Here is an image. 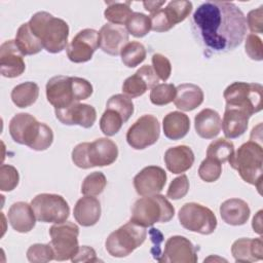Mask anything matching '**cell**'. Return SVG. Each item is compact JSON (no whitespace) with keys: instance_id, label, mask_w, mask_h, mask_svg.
I'll return each instance as SVG.
<instances>
[{"instance_id":"7dc6e473","label":"cell","mask_w":263,"mask_h":263,"mask_svg":"<svg viewBox=\"0 0 263 263\" xmlns=\"http://www.w3.org/2000/svg\"><path fill=\"white\" fill-rule=\"evenodd\" d=\"M246 21L252 34H261L263 32V6L261 5L258 8L251 10L247 15Z\"/></svg>"},{"instance_id":"ffe728a7","label":"cell","mask_w":263,"mask_h":263,"mask_svg":"<svg viewBox=\"0 0 263 263\" xmlns=\"http://www.w3.org/2000/svg\"><path fill=\"white\" fill-rule=\"evenodd\" d=\"M159 78L155 74L152 66L144 65L137 72L127 77L122 84V91L129 98L143 96L147 89H152L158 84Z\"/></svg>"},{"instance_id":"4316f807","label":"cell","mask_w":263,"mask_h":263,"mask_svg":"<svg viewBox=\"0 0 263 263\" xmlns=\"http://www.w3.org/2000/svg\"><path fill=\"white\" fill-rule=\"evenodd\" d=\"M250 214L249 204L240 198H229L220 205V216L228 225L240 226L246 224Z\"/></svg>"},{"instance_id":"f1b7e54d","label":"cell","mask_w":263,"mask_h":263,"mask_svg":"<svg viewBox=\"0 0 263 263\" xmlns=\"http://www.w3.org/2000/svg\"><path fill=\"white\" fill-rule=\"evenodd\" d=\"M202 89L193 83H182L176 87L175 106L182 111H192L203 102Z\"/></svg>"},{"instance_id":"9a60e30c","label":"cell","mask_w":263,"mask_h":263,"mask_svg":"<svg viewBox=\"0 0 263 263\" xmlns=\"http://www.w3.org/2000/svg\"><path fill=\"white\" fill-rule=\"evenodd\" d=\"M100 47L99 32L93 29L79 31L68 44L66 51L68 59L76 64L91 60L93 52Z\"/></svg>"},{"instance_id":"ab89813d","label":"cell","mask_w":263,"mask_h":263,"mask_svg":"<svg viewBox=\"0 0 263 263\" xmlns=\"http://www.w3.org/2000/svg\"><path fill=\"white\" fill-rule=\"evenodd\" d=\"M176 97V86L173 83H158L150 91V101L153 105L164 106L172 103Z\"/></svg>"},{"instance_id":"44dd1931","label":"cell","mask_w":263,"mask_h":263,"mask_svg":"<svg viewBox=\"0 0 263 263\" xmlns=\"http://www.w3.org/2000/svg\"><path fill=\"white\" fill-rule=\"evenodd\" d=\"M100 48L110 55L120 54L121 49L128 43V32L123 26L105 24L99 31Z\"/></svg>"},{"instance_id":"ee69618b","label":"cell","mask_w":263,"mask_h":263,"mask_svg":"<svg viewBox=\"0 0 263 263\" xmlns=\"http://www.w3.org/2000/svg\"><path fill=\"white\" fill-rule=\"evenodd\" d=\"M189 191V180L186 175H181L175 178L166 191V196L171 199L178 200L183 198Z\"/></svg>"},{"instance_id":"60d3db41","label":"cell","mask_w":263,"mask_h":263,"mask_svg":"<svg viewBox=\"0 0 263 263\" xmlns=\"http://www.w3.org/2000/svg\"><path fill=\"white\" fill-rule=\"evenodd\" d=\"M27 259L32 263H46L54 260V252L50 243H34L27 251Z\"/></svg>"},{"instance_id":"836d02e7","label":"cell","mask_w":263,"mask_h":263,"mask_svg":"<svg viewBox=\"0 0 263 263\" xmlns=\"http://www.w3.org/2000/svg\"><path fill=\"white\" fill-rule=\"evenodd\" d=\"M146 48L138 41H130L120 51L121 62L127 68H135L143 63L146 59Z\"/></svg>"},{"instance_id":"7bdbcfd3","label":"cell","mask_w":263,"mask_h":263,"mask_svg":"<svg viewBox=\"0 0 263 263\" xmlns=\"http://www.w3.org/2000/svg\"><path fill=\"white\" fill-rule=\"evenodd\" d=\"M20 181L17 170L10 164H2L0 167V190L4 192L12 191Z\"/></svg>"},{"instance_id":"4fadbf2b","label":"cell","mask_w":263,"mask_h":263,"mask_svg":"<svg viewBox=\"0 0 263 263\" xmlns=\"http://www.w3.org/2000/svg\"><path fill=\"white\" fill-rule=\"evenodd\" d=\"M160 124L156 116L145 114L138 118L127 129L126 142L135 150H143L157 142Z\"/></svg>"},{"instance_id":"277c9868","label":"cell","mask_w":263,"mask_h":263,"mask_svg":"<svg viewBox=\"0 0 263 263\" xmlns=\"http://www.w3.org/2000/svg\"><path fill=\"white\" fill-rule=\"evenodd\" d=\"M28 24L47 52L59 53L67 48L69 26L64 20L46 11H38L31 16Z\"/></svg>"},{"instance_id":"cb8c5ba5","label":"cell","mask_w":263,"mask_h":263,"mask_svg":"<svg viewBox=\"0 0 263 263\" xmlns=\"http://www.w3.org/2000/svg\"><path fill=\"white\" fill-rule=\"evenodd\" d=\"M101 212V202L99 199L90 195H84L77 200L73 210V216L79 225L90 227L99 222Z\"/></svg>"},{"instance_id":"d6a6232c","label":"cell","mask_w":263,"mask_h":263,"mask_svg":"<svg viewBox=\"0 0 263 263\" xmlns=\"http://www.w3.org/2000/svg\"><path fill=\"white\" fill-rule=\"evenodd\" d=\"M107 3V2H106ZM108 6L104 11V16L110 24L114 25H125L129 16L133 14L130 8V2H109Z\"/></svg>"},{"instance_id":"8fae6325","label":"cell","mask_w":263,"mask_h":263,"mask_svg":"<svg viewBox=\"0 0 263 263\" xmlns=\"http://www.w3.org/2000/svg\"><path fill=\"white\" fill-rule=\"evenodd\" d=\"M50 246L54 252V260H71L79 249L78 226L70 221L57 223L49 228Z\"/></svg>"},{"instance_id":"f6af8a7d","label":"cell","mask_w":263,"mask_h":263,"mask_svg":"<svg viewBox=\"0 0 263 263\" xmlns=\"http://www.w3.org/2000/svg\"><path fill=\"white\" fill-rule=\"evenodd\" d=\"M152 68L160 80L166 81L170 78L172 65L165 55L161 53H154L152 55Z\"/></svg>"},{"instance_id":"f35d334b","label":"cell","mask_w":263,"mask_h":263,"mask_svg":"<svg viewBox=\"0 0 263 263\" xmlns=\"http://www.w3.org/2000/svg\"><path fill=\"white\" fill-rule=\"evenodd\" d=\"M106 108L113 109L116 112H118L122 116L124 122H126L129 119L135 109L132 98L127 97L124 93H117L110 97L107 101Z\"/></svg>"},{"instance_id":"f546056e","label":"cell","mask_w":263,"mask_h":263,"mask_svg":"<svg viewBox=\"0 0 263 263\" xmlns=\"http://www.w3.org/2000/svg\"><path fill=\"white\" fill-rule=\"evenodd\" d=\"M164 136L170 140H180L184 138L190 129V119L188 115L180 111L167 113L162 120Z\"/></svg>"},{"instance_id":"e0dca14e","label":"cell","mask_w":263,"mask_h":263,"mask_svg":"<svg viewBox=\"0 0 263 263\" xmlns=\"http://www.w3.org/2000/svg\"><path fill=\"white\" fill-rule=\"evenodd\" d=\"M166 183L165 171L157 165H148L134 178V187L141 196L158 194Z\"/></svg>"},{"instance_id":"d590c367","label":"cell","mask_w":263,"mask_h":263,"mask_svg":"<svg viewBox=\"0 0 263 263\" xmlns=\"http://www.w3.org/2000/svg\"><path fill=\"white\" fill-rule=\"evenodd\" d=\"M126 31L134 37L142 38L146 36L151 30L150 17L142 12H133V14L127 20Z\"/></svg>"},{"instance_id":"83f0119b","label":"cell","mask_w":263,"mask_h":263,"mask_svg":"<svg viewBox=\"0 0 263 263\" xmlns=\"http://www.w3.org/2000/svg\"><path fill=\"white\" fill-rule=\"evenodd\" d=\"M222 119L219 113L211 108L202 109L194 117V127L196 134L206 140L214 139L221 132Z\"/></svg>"},{"instance_id":"ac0fdd59","label":"cell","mask_w":263,"mask_h":263,"mask_svg":"<svg viewBox=\"0 0 263 263\" xmlns=\"http://www.w3.org/2000/svg\"><path fill=\"white\" fill-rule=\"evenodd\" d=\"M54 114L65 125H79L84 128L91 127L97 120V111L88 104L75 103L63 109H54Z\"/></svg>"},{"instance_id":"5bb4252c","label":"cell","mask_w":263,"mask_h":263,"mask_svg":"<svg viewBox=\"0 0 263 263\" xmlns=\"http://www.w3.org/2000/svg\"><path fill=\"white\" fill-rule=\"evenodd\" d=\"M192 8L193 5L190 1L175 0L168 2L164 8H160L149 15L151 30L154 32H166L171 30L175 25L187 18Z\"/></svg>"},{"instance_id":"5b68a950","label":"cell","mask_w":263,"mask_h":263,"mask_svg":"<svg viewBox=\"0 0 263 263\" xmlns=\"http://www.w3.org/2000/svg\"><path fill=\"white\" fill-rule=\"evenodd\" d=\"M230 166L237 171L240 178L257 187L261 193L263 173V149L262 145L250 140L243 143L228 160Z\"/></svg>"},{"instance_id":"8d00e7d4","label":"cell","mask_w":263,"mask_h":263,"mask_svg":"<svg viewBox=\"0 0 263 263\" xmlns=\"http://www.w3.org/2000/svg\"><path fill=\"white\" fill-rule=\"evenodd\" d=\"M123 123L124 120L118 112L106 108L100 119V128L105 136L112 137L120 130Z\"/></svg>"},{"instance_id":"3957f363","label":"cell","mask_w":263,"mask_h":263,"mask_svg":"<svg viewBox=\"0 0 263 263\" xmlns=\"http://www.w3.org/2000/svg\"><path fill=\"white\" fill-rule=\"evenodd\" d=\"M45 91L48 103L54 109H63L88 99L93 88L91 83L84 78L58 75L47 81Z\"/></svg>"},{"instance_id":"52a82bcc","label":"cell","mask_w":263,"mask_h":263,"mask_svg":"<svg viewBox=\"0 0 263 263\" xmlns=\"http://www.w3.org/2000/svg\"><path fill=\"white\" fill-rule=\"evenodd\" d=\"M175 216V208L161 194L147 195L135 201L132 208L130 221L150 227L155 223H166Z\"/></svg>"},{"instance_id":"4dcf8cb0","label":"cell","mask_w":263,"mask_h":263,"mask_svg":"<svg viewBox=\"0 0 263 263\" xmlns=\"http://www.w3.org/2000/svg\"><path fill=\"white\" fill-rule=\"evenodd\" d=\"M14 41L24 55L36 54L43 49L40 40L32 33L28 23L22 24L20 26L16 31Z\"/></svg>"},{"instance_id":"d6986e66","label":"cell","mask_w":263,"mask_h":263,"mask_svg":"<svg viewBox=\"0 0 263 263\" xmlns=\"http://www.w3.org/2000/svg\"><path fill=\"white\" fill-rule=\"evenodd\" d=\"M24 54L14 40H7L0 46V72L3 77L15 78L26 69Z\"/></svg>"},{"instance_id":"e575fe53","label":"cell","mask_w":263,"mask_h":263,"mask_svg":"<svg viewBox=\"0 0 263 263\" xmlns=\"http://www.w3.org/2000/svg\"><path fill=\"white\" fill-rule=\"evenodd\" d=\"M234 153V145L231 141L220 138L213 141L206 149V157L215 159L220 163L228 161Z\"/></svg>"},{"instance_id":"f907efd6","label":"cell","mask_w":263,"mask_h":263,"mask_svg":"<svg viewBox=\"0 0 263 263\" xmlns=\"http://www.w3.org/2000/svg\"><path fill=\"white\" fill-rule=\"evenodd\" d=\"M252 227L254 231L258 234H262V210H260L253 218Z\"/></svg>"},{"instance_id":"484cf974","label":"cell","mask_w":263,"mask_h":263,"mask_svg":"<svg viewBox=\"0 0 263 263\" xmlns=\"http://www.w3.org/2000/svg\"><path fill=\"white\" fill-rule=\"evenodd\" d=\"M250 116L242 110L225 107L221 128L225 138L236 139L245 134L248 128Z\"/></svg>"},{"instance_id":"7402d4cb","label":"cell","mask_w":263,"mask_h":263,"mask_svg":"<svg viewBox=\"0 0 263 263\" xmlns=\"http://www.w3.org/2000/svg\"><path fill=\"white\" fill-rule=\"evenodd\" d=\"M10 226L20 233L30 232L36 224V216L31 203L25 201H16L12 203L7 214Z\"/></svg>"},{"instance_id":"816d5d0a","label":"cell","mask_w":263,"mask_h":263,"mask_svg":"<svg viewBox=\"0 0 263 263\" xmlns=\"http://www.w3.org/2000/svg\"><path fill=\"white\" fill-rule=\"evenodd\" d=\"M165 3L164 1H145L143 2V5L146 10H148L150 13H153L161 8V6Z\"/></svg>"},{"instance_id":"b9f144b4","label":"cell","mask_w":263,"mask_h":263,"mask_svg":"<svg viewBox=\"0 0 263 263\" xmlns=\"http://www.w3.org/2000/svg\"><path fill=\"white\" fill-rule=\"evenodd\" d=\"M221 174H222V163L210 157H206L205 159H203L198 167L199 178L206 183L216 182L221 177Z\"/></svg>"},{"instance_id":"7a4b0ae2","label":"cell","mask_w":263,"mask_h":263,"mask_svg":"<svg viewBox=\"0 0 263 263\" xmlns=\"http://www.w3.org/2000/svg\"><path fill=\"white\" fill-rule=\"evenodd\" d=\"M9 134L15 143L35 151H44L53 142L52 129L30 113L15 114L9 122Z\"/></svg>"},{"instance_id":"603a6c76","label":"cell","mask_w":263,"mask_h":263,"mask_svg":"<svg viewBox=\"0 0 263 263\" xmlns=\"http://www.w3.org/2000/svg\"><path fill=\"white\" fill-rule=\"evenodd\" d=\"M231 254L235 262H256L263 259L262 237L238 238L231 246Z\"/></svg>"},{"instance_id":"7c38bea8","label":"cell","mask_w":263,"mask_h":263,"mask_svg":"<svg viewBox=\"0 0 263 263\" xmlns=\"http://www.w3.org/2000/svg\"><path fill=\"white\" fill-rule=\"evenodd\" d=\"M36 219L43 223H63L70 215L66 199L59 194L40 193L31 200Z\"/></svg>"},{"instance_id":"ba28073f","label":"cell","mask_w":263,"mask_h":263,"mask_svg":"<svg viewBox=\"0 0 263 263\" xmlns=\"http://www.w3.org/2000/svg\"><path fill=\"white\" fill-rule=\"evenodd\" d=\"M146 236V227L129 220L109 234L105 242V248L112 257L123 258L139 248L145 241Z\"/></svg>"},{"instance_id":"d4e9b609","label":"cell","mask_w":263,"mask_h":263,"mask_svg":"<svg viewBox=\"0 0 263 263\" xmlns=\"http://www.w3.org/2000/svg\"><path fill=\"white\" fill-rule=\"evenodd\" d=\"M166 168L173 174H181L194 163V153L192 149L186 145H179L168 148L163 156Z\"/></svg>"},{"instance_id":"c3c4849f","label":"cell","mask_w":263,"mask_h":263,"mask_svg":"<svg viewBox=\"0 0 263 263\" xmlns=\"http://www.w3.org/2000/svg\"><path fill=\"white\" fill-rule=\"evenodd\" d=\"M72 262H99L101 261L98 257H97V253L96 251L88 247V246H82L79 247L77 253L73 256V258L71 259Z\"/></svg>"},{"instance_id":"6da1fadb","label":"cell","mask_w":263,"mask_h":263,"mask_svg":"<svg viewBox=\"0 0 263 263\" xmlns=\"http://www.w3.org/2000/svg\"><path fill=\"white\" fill-rule=\"evenodd\" d=\"M191 31L206 55L233 50L247 33L241 9L229 1H205L191 16Z\"/></svg>"},{"instance_id":"9c48e42d","label":"cell","mask_w":263,"mask_h":263,"mask_svg":"<svg viewBox=\"0 0 263 263\" xmlns=\"http://www.w3.org/2000/svg\"><path fill=\"white\" fill-rule=\"evenodd\" d=\"M223 97L226 107L242 110L251 117L262 110L263 86L260 83L236 81L225 88Z\"/></svg>"},{"instance_id":"30bf717a","label":"cell","mask_w":263,"mask_h":263,"mask_svg":"<svg viewBox=\"0 0 263 263\" xmlns=\"http://www.w3.org/2000/svg\"><path fill=\"white\" fill-rule=\"evenodd\" d=\"M179 222L185 229L202 235L212 234L217 228L214 212L197 202H186L178 213Z\"/></svg>"},{"instance_id":"74e56055","label":"cell","mask_w":263,"mask_h":263,"mask_svg":"<svg viewBox=\"0 0 263 263\" xmlns=\"http://www.w3.org/2000/svg\"><path fill=\"white\" fill-rule=\"evenodd\" d=\"M106 185V176L102 172H93L84 178L81 185V193L83 195L96 196L104 191Z\"/></svg>"},{"instance_id":"2e32d148","label":"cell","mask_w":263,"mask_h":263,"mask_svg":"<svg viewBox=\"0 0 263 263\" xmlns=\"http://www.w3.org/2000/svg\"><path fill=\"white\" fill-rule=\"evenodd\" d=\"M197 248L185 236L173 235L167 238L158 262L161 263H196Z\"/></svg>"},{"instance_id":"bcb514c9","label":"cell","mask_w":263,"mask_h":263,"mask_svg":"<svg viewBox=\"0 0 263 263\" xmlns=\"http://www.w3.org/2000/svg\"><path fill=\"white\" fill-rule=\"evenodd\" d=\"M245 49L251 60L262 61L263 59V44L262 40L256 34H249L246 38Z\"/></svg>"},{"instance_id":"1f68e13d","label":"cell","mask_w":263,"mask_h":263,"mask_svg":"<svg viewBox=\"0 0 263 263\" xmlns=\"http://www.w3.org/2000/svg\"><path fill=\"white\" fill-rule=\"evenodd\" d=\"M39 96V86L33 81H26L14 86L11 90L12 103L18 108L33 105Z\"/></svg>"},{"instance_id":"8992f818","label":"cell","mask_w":263,"mask_h":263,"mask_svg":"<svg viewBox=\"0 0 263 263\" xmlns=\"http://www.w3.org/2000/svg\"><path fill=\"white\" fill-rule=\"evenodd\" d=\"M72 161L80 168L110 165L118 157L117 145L108 138H99L93 142L79 143L72 150Z\"/></svg>"},{"instance_id":"681fc988","label":"cell","mask_w":263,"mask_h":263,"mask_svg":"<svg viewBox=\"0 0 263 263\" xmlns=\"http://www.w3.org/2000/svg\"><path fill=\"white\" fill-rule=\"evenodd\" d=\"M149 234L152 237V242L154 245V247L151 250V253L153 254V258L158 261L161 257V249H160V243L162 241V233L156 229V228H151L149 231Z\"/></svg>"}]
</instances>
